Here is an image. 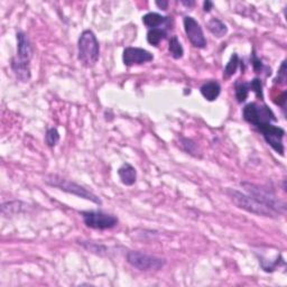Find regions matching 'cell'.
<instances>
[{"label": "cell", "mask_w": 287, "mask_h": 287, "mask_svg": "<svg viewBox=\"0 0 287 287\" xmlns=\"http://www.w3.org/2000/svg\"><path fill=\"white\" fill-rule=\"evenodd\" d=\"M241 186L245 188V191L248 193L250 196L259 201L260 203L268 206L277 214H285L286 212V203L282 201L280 197H277L275 192L271 188L265 187L257 184L250 182H241Z\"/></svg>", "instance_id": "cell-1"}, {"label": "cell", "mask_w": 287, "mask_h": 287, "mask_svg": "<svg viewBox=\"0 0 287 287\" xmlns=\"http://www.w3.org/2000/svg\"><path fill=\"white\" fill-rule=\"evenodd\" d=\"M79 61L85 67H93L100 56V46L92 30L87 29L80 35L78 40Z\"/></svg>", "instance_id": "cell-2"}, {"label": "cell", "mask_w": 287, "mask_h": 287, "mask_svg": "<svg viewBox=\"0 0 287 287\" xmlns=\"http://www.w3.org/2000/svg\"><path fill=\"white\" fill-rule=\"evenodd\" d=\"M226 194L230 197L233 204L237 205L239 209L247 211V212L267 218H276L278 215L273 210L269 209L268 206L260 203L259 201L254 199L249 194H245V193L233 190V188H227Z\"/></svg>", "instance_id": "cell-3"}, {"label": "cell", "mask_w": 287, "mask_h": 287, "mask_svg": "<svg viewBox=\"0 0 287 287\" xmlns=\"http://www.w3.org/2000/svg\"><path fill=\"white\" fill-rule=\"evenodd\" d=\"M45 182H46L48 185L57 187L62 191L70 193V194L82 197V199L89 200L96 204L102 203L100 197L97 196L96 194H93L92 192H90L85 187L79 185V184H76L74 182H71V181H69V179L58 176V175H54V174L47 175V176L45 177Z\"/></svg>", "instance_id": "cell-4"}, {"label": "cell", "mask_w": 287, "mask_h": 287, "mask_svg": "<svg viewBox=\"0 0 287 287\" xmlns=\"http://www.w3.org/2000/svg\"><path fill=\"white\" fill-rule=\"evenodd\" d=\"M242 116H244V119L247 123L255 126L258 130L265 127V126L277 121L276 116L272 109H269L266 105L259 106L255 102H250L248 105H246L244 111H242Z\"/></svg>", "instance_id": "cell-5"}, {"label": "cell", "mask_w": 287, "mask_h": 287, "mask_svg": "<svg viewBox=\"0 0 287 287\" xmlns=\"http://www.w3.org/2000/svg\"><path fill=\"white\" fill-rule=\"evenodd\" d=\"M127 262L133 267L145 272L159 271L166 264V260L164 258L141 253V251H129L127 254Z\"/></svg>", "instance_id": "cell-6"}, {"label": "cell", "mask_w": 287, "mask_h": 287, "mask_svg": "<svg viewBox=\"0 0 287 287\" xmlns=\"http://www.w3.org/2000/svg\"><path fill=\"white\" fill-rule=\"evenodd\" d=\"M81 215L85 226L97 230H107L118 224V218L102 211H82Z\"/></svg>", "instance_id": "cell-7"}, {"label": "cell", "mask_w": 287, "mask_h": 287, "mask_svg": "<svg viewBox=\"0 0 287 287\" xmlns=\"http://www.w3.org/2000/svg\"><path fill=\"white\" fill-rule=\"evenodd\" d=\"M259 132L263 134L264 139L266 141V143L271 146L274 150H275L277 154H280L282 156H284L285 152V147L284 143H283V138L285 136V130L278 127L275 125H267L263 127L262 129H259Z\"/></svg>", "instance_id": "cell-8"}, {"label": "cell", "mask_w": 287, "mask_h": 287, "mask_svg": "<svg viewBox=\"0 0 287 287\" xmlns=\"http://www.w3.org/2000/svg\"><path fill=\"white\" fill-rule=\"evenodd\" d=\"M183 25L187 38L193 46L196 48H204L208 42H206L203 29H202V27L200 26L199 22H197L193 17L186 16L184 17L183 19Z\"/></svg>", "instance_id": "cell-9"}, {"label": "cell", "mask_w": 287, "mask_h": 287, "mask_svg": "<svg viewBox=\"0 0 287 287\" xmlns=\"http://www.w3.org/2000/svg\"><path fill=\"white\" fill-rule=\"evenodd\" d=\"M152 60H154L152 54L141 47H127L125 48L123 54V61L126 66L142 65Z\"/></svg>", "instance_id": "cell-10"}, {"label": "cell", "mask_w": 287, "mask_h": 287, "mask_svg": "<svg viewBox=\"0 0 287 287\" xmlns=\"http://www.w3.org/2000/svg\"><path fill=\"white\" fill-rule=\"evenodd\" d=\"M15 57L18 61L27 63V64H29L31 57H33V46H31L28 36L22 31L17 33V55Z\"/></svg>", "instance_id": "cell-11"}, {"label": "cell", "mask_w": 287, "mask_h": 287, "mask_svg": "<svg viewBox=\"0 0 287 287\" xmlns=\"http://www.w3.org/2000/svg\"><path fill=\"white\" fill-rule=\"evenodd\" d=\"M118 176L120 178V181L123 182V184H125V185L132 186L136 183L137 179L136 168H135L133 165L125 163L121 165L118 169Z\"/></svg>", "instance_id": "cell-12"}, {"label": "cell", "mask_w": 287, "mask_h": 287, "mask_svg": "<svg viewBox=\"0 0 287 287\" xmlns=\"http://www.w3.org/2000/svg\"><path fill=\"white\" fill-rule=\"evenodd\" d=\"M11 70L15 73L16 78L21 81V82H28L30 79V67L27 63H22L18 61L16 57H12L11 60Z\"/></svg>", "instance_id": "cell-13"}, {"label": "cell", "mask_w": 287, "mask_h": 287, "mask_svg": "<svg viewBox=\"0 0 287 287\" xmlns=\"http://www.w3.org/2000/svg\"><path fill=\"white\" fill-rule=\"evenodd\" d=\"M201 94L208 101H214L217 100L218 97L221 93V87L218 82L215 81H208L202 84V87L200 88Z\"/></svg>", "instance_id": "cell-14"}, {"label": "cell", "mask_w": 287, "mask_h": 287, "mask_svg": "<svg viewBox=\"0 0 287 287\" xmlns=\"http://www.w3.org/2000/svg\"><path fill=\"white\" fill-rule=\"evenodd\" d=\"M168 21V17L161 16L157 12H148L145 16H143L144 25L148 27L149 29L159 28V26L166 24Z\"/></svg>", "instance_id": "cell-15"}, {"label": "cell", "mask_w": 287, "mask_h": 287, "mask_svg": "<svg viewBox=\"0 0 287 287\" xmlns=\"http://www.w3.org/2000/svg\"><path fill=\"white\" fill-rule=\"evenodd\" d=\"M206 27H208V29L210 30L211 34H213L215 37L219 38L223 37V36L227 35L228 33V27L224 22L218 19V18H212V19H210L208 21V24H206Z\"/></svg>", "instance_id": "cell-16"}, {"label": "cell", "mask_w": 287, "mask_h": 287, "mask_svg": "<svg viewBox=\"0 0 287 287\" xmlns=\"http://www.w3.org/2000/svg\"><path fill=\"white\" fill-rule=\"evenodd\" d=\"M168 51H169L170 56L175 58V60H179V58L183 57L184 49L181 43H179V39L177 38V36H173V37H170L169 43H168Z\"/></svg>", "instance_id": "cell-17"}, {"label": "cell", "mask_w": 287, "mask_h": 287, "mask_svg": "<svg viewBox=\"0 0 287 287\" xmlns=\"http://www.w3.org/2000/svg\"><path fill=\"white\" fill-rule=\"evenodd\" d=\"M166 30L161 28H154L149 29L147 33V42L150 45H154V46H158L161 40H164L166 38Z\"/></svg>", "instance_id": "cell-18"}, {"label": "cell", "mask_w": 287, "mask_h": 287, "mask_svg": "<svg viewBox=\"0 0 287 287\" xmlns=\"http://www.w3.org/2000/svg\"><path fill=\"white\" fill-rule=\"evenodd\" d=\"M239 56L237 55L236 53H233L230 60L227 63L226 67H224V71H223V78L224 79H229L231 78V76L236 73L237 70H238V66H239Z\"/></svg>", "instance_id": "cell-19"}, {"label": "cell", "mask_w": 287, "mask_h": 287, "mask_svg": "<svg viewBox=\"0 0 287 287\" xmlns=\"http://www.w3.org/2000/svg\"><path fill=\"white\" fill-rule=\"evenodd\" d=\"M250 92L249 83L246 82H237L236 83V98L239 103H242L246 101V99L248 98V94Z\"/></svg>", "instance_id": "cell-20"}, {"label": "cell", "mask_w": 287, "mask_h": 287, "mask_svg": "<svg viewBox=\"0 0 287 287\" xmlns=\"http://www.w3.org/2000/svg\"><path fill=\"white\" fill-rule=\"evenodd\" d=\"M21 202H7V203H3L1 205V212L4 217H9V215H12L17 212H19V210L21 206Z\"/></svg>", "instance_id": "cell-21"}, {"label": "cell", "mask_w": 287, "mask_h": 287, "mask_svg": "<svg viewBox=\"0 0 287 287\" xmlns=\"http://www.w3.org/2000/svg\"><path fill=\"white\" fill-rule=\"evenodd\" d=\"M181 144H182V147L183 149L185 150L187 154H191L193 156H197L199 154V149H197V145L196 144L191 141V139H187V138H183L181 139Z\"/></svg>", "instance_id": "cell-22"}, {"label": "cell", "mask_w": 287, "mask_h": 287, "mask_svg": "<svg viewBox=\"0 0 287 287\" xmlns=\"http://www.w3.org/2000/svg\"><path fill=\"white\" fill-rule=\"evenodd\" d=\"M45 141L49 147L56 146L58 142H60V134H58L56 128H51L47 130L46 137H45Z\"/></svg>", "instance_id": "cell-23"}, {"label": "cell", "mask_w": 287, "mask_h": 287, "mask_svg": "<svg viewBox=\"0 0 287 287\" xmlns=\"http://www.w3.org/2000/svg\"><path fill=\"white\" fill-rule=\"evenodd\" d=\"M249 88L250 91H254L256 93V96L258 98L263 99L264 94H263V85H262V81L258 78H255L251 82H249Z\"/></svg>", "instance_id": "cell-24"}, {"label": "cell", "mask_w": 287, "mask_h": 287, "mask_svg": "<svg viewBox=\"0 0 287 287\" xmlns=\"http://www.w3.org/2000/svg\"><path fill=\"white\" fill-rule=\"evenodd\" d=\"M251 63H253V66H254V70L257 72V73H260V72L263 71L264 69V64H263V62L259 60V58L257 57V55L254 53L253 54V60H251Z\"/></svg>", "instance_id": "cell-25"}, {"label": "cell", "mask_w": 287, "mask_h": 287, "mask_svg": "<svg viewBox=\"0 0 287 287\" xmlns=\"http://www.w3.org/2000/svg\"><path fill=\"white\" fill-rule=\"evenodd\" d=\"M277 80L283 84L285 83V81H286V62L285 61L282 63L281 70H280V72H278V75H277Z\"/></svg>", "instance_id": "cell-26"}, {"label": "cell", "mask_w": 287, "mask_h": 287, "mask_svg": "<svg viewBox=\"0 0 287 287\" xmlns=\"http://www.w3.org/2000/svg\"><path fill=\"white\" fill-rule=\"evenodd\" d=\"M213 8V2L212 1H209V0H206V1L203 2V10L205 12H210L211 9Z\"/></svg>", "instance_id": "cell-27"}, {"label": "cell", "mask_w": 287, "mask_h": 287, "mask_svg": "<svg viewBox=\"0 0 287 287\" xmlns=\"http://www.w3.org/2000/svg\"><path fill=\"white\" fill-rule=\"evenodd\" d=\"M156 6L163 9V10H166L168 7V1H166V0H163V1H156Z\"/></svg>", "instance_id": "cell-28"}, {"label": "cell", "mask_w": 287, "mask_h": 287, "mask_svg": "<svg viewBox=\"0 0 287 287\" xmlns=\"http://www.w3.org/2000/svg\"><path fill=\"white\" fill-rule=\"evenodd\" d=\"M183 4H185V6H188V7H191L194 4V1H182Z\"/></svg>", "instance_id": "cell-29"}]
</instances>
